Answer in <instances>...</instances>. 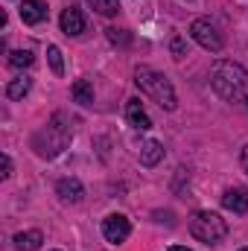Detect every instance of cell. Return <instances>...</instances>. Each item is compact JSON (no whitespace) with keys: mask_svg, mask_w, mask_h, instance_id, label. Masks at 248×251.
<instances>
[{"mask_svg":"<svg viewBox=\"0 0 248 251\" xmlns=\"http://www.w3.org/2000/svg\"><path fill=\"white\" fill-rule=\"evenodd\" d=\"M29 88H32V79L18 76V79H12V82L6 85V97H9V100H24V97L29 94Z\"/></svg>","mask_w":248,"mask_h":251,"instance_id":"cell-14","label":"cell"},{"mask_svg":"<svg viewBox=\"0 0 248 251\" xmlns=\"http://www.w3.org/2000/svg\"><path fill=\"white\" fill-rule=\"evenodd\" d=\"M88 6H91L94 12L105 15V18H111V15L120 12V3H117V0H88Z\"/></svg>","mask_w":248,"mask_h":251,"instance_id":"cell-16","label":"cell"},{"mask_svg":"<svg viewBox=\"0 0 248 251\" xmlns=\"http://www.w3.org/2000/svg\"><path fill=\"white\" fill-rule=\"evenodd\" d=\"M128 234H131V222L125 219L123 213H111V216H105L102 219V237L111 243V246H120L128 240Z\"/></svg>","mask_w":248,"mask_h":251,"instance_id":"cell-6","label":"cell"},{"mask_svg":"<svg viewBox=\"0 0 248 251\" xmlns=\"http://www.w3.org/2000/svg\"><path fill=\"white\" fill-rule=\"evenodd\" d=\"M190 234L204 246H219L228 237V222L213 210H196L190 216Z\"/></svg>","mask_w":248,"mask_h":251,"instance_id":"cell-4","label":"cell"},{"mask_svg":"<svg viewBox=\"0 0 248 251\" xmlns=\"http://www.w3.org/2000/svg\"><path fill=\"white\" fill-rule=\"evenodd\" d=\"M15 249L18 251H38L44 243V234L41 231H24V234H15Z\"/></svg>","mask_w":248,"mask_h":251,"instance_id":"cell-13","label":"cell"},{"mask_svg":"<svg viewBox=\"0 0 248 251\" xmlns=\"http://www.w3.org/2000/svg\"><path fill=\"white\" fill-rule=\"evenodd\" d=\"M21 21L29 24V26L47 21V3L44 0H24L21 3Z\"/></svg>","mask_w":248,"mask_h":251,"instance_id":"cell-10","label":"cell"},{"mask_svg":"<svg viewBox=\"0 0 248 251\" xmlns=\"http://www.w3.org/2000/svg\"><path fill=\"white\" fill-rule=\"evenodd\" d=\"M240 251H248V249H240Z\"/></svg>","mask_w":248,"mask_h":251,"instance_id":"cell-24","label":"cell"},{"mask_svg":"<svg viewBox=\"0 0 248 251\" xmlns=\"http://www.w3.org/2000/svg\"><path fill=\"white\" fill-rule=\"evenodd\" d=\"M170 251H190V249H184V246H173Z\"/></svg>","mask_w":248,"mask_h":251,"instance_id":"cell-23","label":"cell"},{"mask_svg":"<svg viewBox=\"0 0 248 251\" xmlns=\"http://www.w3.org/2000/svg\"><path fill=\"white\" fill-rule=\"evenodd\" d=\"M67 143H70V123H67L64 114H56L47 123V128H41L32 140V146L41 158H56L59 152L67 149Z\"/></svg>","mask_w":248,"mask_h":251,"instance_id":"cell-3","label":"cell"},{"mask_svg":"<svg viewBox=\"0 0 248 251\" xmlns=\"http://www.w3.org/2000/svg\"><path fill=\"white\" fill-rule=\"evenodd\" d=\"M246 102H248V100H246Z\"/></svg>","mask_w":248,"mask_h":251,"instance_id":"cell-25","label":"cell"},{"mask_svg":"<svg viewBox=\"0 0 248 251\" xmlns=\"http://www.w3.org/2000/svg\"><path fill=\"white\" fill-rule=\"evenodd\" d=\"M108 41H111V44H128L131 35H128L125 29H114V26H111V29H108Z\"/></svg>","mask_w":248,"mask_h":251,"instance_id":"cell-19","label":"cell"},{"mask_svg":"<svg viewBox=\"0 0 248 251\" xmlns=\"http://www.w3.org/2000/svg\"><path fill=\"white\" fill-rule=\"evenodd\" d=\"M137 158H140L143 167H155V164L164 158V146H161L158 140H143L140 149H137Z\"/></svg>","mask_w":248,"mask_h":251,"instance_id":"cell-12","label":"cell"},{"mask_svg":"<svg viewBox=\"0 0 248 251\" xmlns=\"http://www.w3.org/2000/svg\"><path fill=\"white\" fill-rule=\"evenodd\" d=\"M222 207L231 210V213H248V190L228 187L222 193Z\"/></svg>","mask_w":248,"mask_h":251,"instance_id":"cell-9","label":"cell"},{"mask_svg":"<svg viewBox=\"0 0 248 251\" xmlns=\"http://www.w3.org/2000/svg\"><path fill=\"white\" fill-rule=\"evenodd\" d=\"M134 85H137L146 97H152L164 111H175V105H178L175 88H173V82H170L164 73H158V70H152V67H137V70H134Z\"/></svg>","mask_w":248,"mask_h":251,"instance_id":"cell-2","label":"cell"},{"mask_svg":"<svg viewBox=\"0 0 248 251\" xmlns=\"http://www.w3.org/2000/svg\"><path fill=\"white\" fill-rule=\"evenodd\" d=\"M59 24H62L64 35H82V32H85V15H82V9H76V6H67V9H64L62 18H59Z\"/></svg>","mask_w":248,"mask_h":251,"instance_id":"cell-8","label":"cell"},{"mask_svg":"<svg viewBox=\"0 0 248 251\" xmlns=\"http://www.w3.org/2000/svg\"><path fill=\"white\" fill-rule=\"evenodd\" d=\"M47 62H50V67H53V73H56V76H62V73H64L62 50H59L56 44H50V47H47Z\"/></svg>","mask_w":248,"mask_h":251,"instance_id":"cell-18","label":"cell"},{"mask_svg":"<svg viewBox=\"0 0 248 251\" xmlns=\"http://www.w3.org/2000/svg\"><path fill=\"white\" fill-rule=\"evenodd\" d=\"M32 62H35V56H32L29 50H15V53H9V67H15V70H24V67H29Z\"/></svg>","mask_w":248,"mask_h":251,"instance_id":"cell-17","label":"cell"},{"mask_svg":"<svg viewBox=\"0 0 248 251\" xmlns=\"http://www.w3.org/2000/svg\"><path fill=\"white\" fill-rule=\"evenodd\" d=\"M190 35H193V41L198 44V47H204V50H210V53H219L222 50V35H219V29L207 21V18H196L193 24H190Z\"/></svg>","mask_w":248,"mask_h":251,"instance_id":"cell-5","label":"cell"},{"mask_svg":"<svg viewBox=\"0 0 248 251\" xmlns=\"http://www.w3.org/2000/svg\"><path fill=\"white\" fill-rule=\"evenodd\" d=\"M0 176H3V178L12 176V158H9V155H3V173H0Z\"/></svg>","mask_w":248,"mask_h":251,"instance_id":"cell-21","label":"cell"},{"mask_svg":"<svg viewBox=\"0 0 248 251\" xmlns=\"http://www.w3.org/2000/svg\"><path fill=\"white\" fill-rule=\"evenodd\" d=\"M240 161H243V170L248 173V146L243 149V155H240Z\"/></svg>","mask_w":248,"mask_h":251,"instance_id":"cell-22","label":"cell"},{"mask_svg":"<svg viewBox=\"0 0 248 251\" xmlns=\"http://www.w3.org/2000/svg\"><path fill=\"white\" fill-rule=\"evenodd\" d=\"M173 53H175V59L184 56V44H181V38H173Z\"/></svg>","mask_w":248,"mask_h":251,"instance_id":"cell-20","label":"cell"},{"mask_svg":"<svg viewBox=\"0 0 248 251\" xmlns=\"http://www.w3.org/2000/svg\"><path fill=\"white\" fill-rule=\"evenodd\" d=\"M125 120H128L131 128H137V131H149L152 128V120H149V114H146V108H143L140 100H128L125 102Z\"/></svg>","mask_w":248,"mask_h":251,"instance_id":"cell-7","label":"cell"},{"mask_svg":"<svg viewBox=\"0 0 248 251\" xmlns=\"http://www.w3.org/2000/svg\"><path fill=\"white\" fill-rule=\"evenodd\" d=\"M70 94H73V100L82 102V105H91V102H94V88H91L88 79H76L73 88H70Z\"/></svg>","mask_w":248,"mask_h":251,"instance_id":"cell-15","label":"cell"},{"mask_svg":"<svg viewBox=\"0 0 248 251\" xmlns=\"http://www.w3.org/2000/svg\"><path fill=\"white\" fill-rule=\"evenodd\" d=\"M56 193H59V199H62V201L76 204V201H82L85 187H82V181H79V178H62V181L56 184Z\"/></svg>","mask_w":248,"mask_h":251,"instance_id":"cell-11","label":"cell"},{"mask_svg":"<svg viewBox=\"0 0 248 251\" xmlns=\"http://www.w3.org/2000/svg\"><path fill=\"white\" fill-rule=\"evenodd\" d=\"M210 88L225 102H246L248 100V70L237 62L219 59L210 67Z\"/></svg>","mask_w":248,"mask_h":251,"instance_id":"cell-1","label":"cell"}]
</instances>
